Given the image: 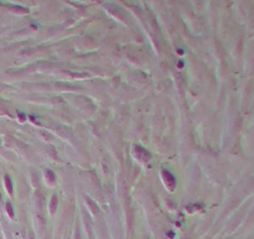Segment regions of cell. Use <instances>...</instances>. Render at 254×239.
Masks as SVG:
<instances>
[{
  "label": "cell",
  "mask_w": 254,
  "mask_h": 239,
  "mask_svg": "<svg viewBox=\"0 0 254 239\" xmlns=\"http://www.w3.org/2000/svg\"><path fill=\"white\" fill-rule=\"evenodd\" d=\"M56 205H57V198H56V196H54L52 200H51V204H50V209H51V212H55Z\"/></svg>",
  "instance_id": "4"
},
{
  "label": "cell",
  "mask_w": 254,
  "mask_h": 239,
  "mask_svg": "<svg viewBox=\"0 0 254 239\" xmlns=\"http://www.w3.org/2000/svg\"><path fill=\"white\" fill-rule=\"evenodd\" d=\"M162 176H163V178H165L166 186H167L171 191H173L174 187H176V179H174V177L169 173L168 171H163L162 172Z\"/></svg>",
  "instance_id": "1"
},
{
  "label": "cell",
  "mask_w": 254,
  "mask_h": 239,
  "mask_svg": "<svg viewBox=\"0 0 254 239\" xmlns=\"http://www.w3.org/2000/svg\"><path fill=\"white\" fill-rule=\"evenodd\" d=\"M136 153H137V156H138V158L143 159V161H147V159L149 158V154L141 147H136Z\"/></svg>",
  "instance_id": "2"
},
{
  "label": "cell",
  "mask_w": 254,
  "mask_h": 239,
  "mask_svg": "<svg viewBox=\"0 0 254 239\" xmlns=\"http://www.w3.org/2000/svg\"><path fill=\"white\" fill-rule=\"evenodd\" d=\"M6 209H8V212H9V216H10V217H14V212H12V208H11V204H10V203L6 204Z\"/></svg>",
  "instance_id": "6"
},
{
  "label": "cell",
  "mask_w": 254,
  "mask_h": 239,
  "mask_svg": "<svg viewBox=\"0 0 254 239\" xmlns=\"http://www.w3.org/2000/svg\"><path fill=\"white\" fill-rule=\"evenodd\" d=\"M5 184H6L8 192H9V193H12V186H11V181H10V178L8 177V176H5Z\"/></svg>",
  "instance_id": "3"
},
{
  "label": "cell",
  "mask_w": 254,
  "mask_h": 239,
  "mask_svg": "<svg viewBox=\"0 0 254 239\" xmlns=\"http://www.w3.org/2000/svg\"><path fill=\"white\" fill-rule=\"evenodd\" d=\"M45 174H46V177H49L50 178V181L51 182H54V179H55V176H54V173L50 169H47L46 172H45Z\"/></svg>",
  "instance_id": "5"
}]
</instances>
